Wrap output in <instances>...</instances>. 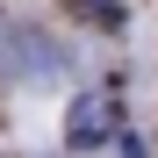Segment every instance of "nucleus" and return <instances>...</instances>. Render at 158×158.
Listing matches in <instances>:
<instances>
[{"instance_id":"f257e3e1","label":"nucleus","mask_w":158,"mask_h":158,"mask_svg":"<svg viewBox=\"0 0 158 158\" xmlns=\"http://www.w3.org/2000/svg\"><path fill=\"white\" fill-rule=\"evenodd\" d=\"M108 129H115V94L108 86H94V94L72 101V144H101Z\"/></svg>"}]
</instances>
